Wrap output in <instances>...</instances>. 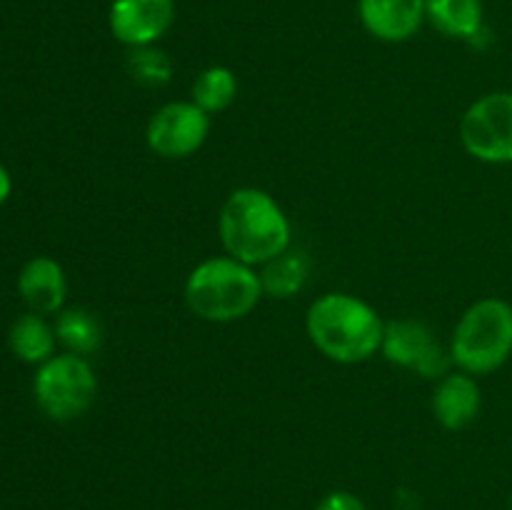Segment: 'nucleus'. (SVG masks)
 Wrapping results in <instances>:
<instances>
[{"label":"nucleus","instance_id":"nucleus-10","mask_svg":"<svg viewBox=\"0 0 512 510\" xmlns=\"http://www.w3.org/2000/svg\"><path fill=\"white\" fill-rule=\"evenodd\" d=\"M435 420L445 430H463L480 415L483 408V393H480L478 378L465 370L453 368L448 375L435 380L433 398H430Z\"/></svg>","mask_w":512,"mask_h":510},{"label":"nucleus","instance_id":"nucleus-8","mask_svg":"<svg viewBox=\"0 0 512 510\" xmlns=\"http://www.w3.org/2000/svg\"><path fill=\"white\" fill-rule=\"evenodd\" d=\"M210 135V115L193 100H170L148 120L145 143L158 158L183 160L198 153Z\"/></svg>","mask_w":512,"mask_h":510},{"label":"nucleus","instance_id":"nucleus-2","mask_svg":"<svg viewBox=\"0 0 512 510\" xmlns=\"http://www.w3.org/2000/svg\"><path fill=\"white\" fill-rule=\"evenodd\" d=\"M218 233L225 255L260 268L290 248L293 228L278 200L263 188L233 190L218 215Z\"/></svg>","mask_w":512,"mask_h":510},{"label":"nucleus","instance_id":"nucleus-15","mask_svg":"<svg viewBox=\"0 0 512 510\" xmlns=\"http://www.w3.org/2000/svg\"><path fill=\"white\" fill-rule=\"evenodd\" d=\"M258 275L265 295L278 300H290L293 295H298L300 290L305 288V283H308V255H305L303 250L288 248L285 253L275 255L273 260L260 265Z\"/></svg>","mask_w":512,"mask_h":510},{"label":"nucleus","instance_id":"nucleus-18","mask_svg":"<svg viewBox=\"0 0 512 510\" xmlns=\"http://www.w3.org/2000/svg\"><path fill=\"white\" fill-rule=\"evenodd\" d=\"M125 70L133 83L150 90L165 88L173 80V60L158 45L130 48L128 58H125Z\"/></svg>","mask_w":512,"mask_h":510},{"label":"nucleus","instance_id":"nucleus-9","mask_svg":"<svg viewBox=\"0 0 512 510\" xmlns=\"http://www.w3.org/2000/svg\"><path fill=\"white\" fill-rule=\"evenodd\" d=\"M175 20V0H113L108 10L110 33L125 48L158 45Z\"/></svg>","mask_w":512,"mask_h":510},{"label":"nucleus","instance_id":"nucleus-11","mask_svg":"<svg viewBox=\"0 0 512 510\" xmlns=\"http://www.w3.org/2000/svg\"><path fill=\"white\" fill-rule=\"evenodd\" d=\"M363 28L383 43H405L425 23V0H358Z\"/></svg>","mask_w":512,"mask_h":510},{"label":"nucleus","instance_id":"nucleus-16","mask_svg":"<svg viewBox=\"0 0 512 510\" xmlns=\"http://www.w3.org/2000/svg\"><path fill=\"white\" fill-rule=\"evenodd\" d=\"M55 338L63 345L65 353L93 355L103 343V325L90 310L85 308H63L53 323Z\"/></svg>","mask_w":512,"mask_h":510},{"label":"nucleus","instance_id":"nucleus-6","mask_svg":"<svg viewBox=\"0 0 512 510\" xmlns=\"http://www.w3.org/2000/svg\"><path fill=\"white\" fill-rule=\"evenodd\" d=\"M460 143L470 158L488 165L512 163V93L480 95L460 118Z\"/></svg>","mask_w":512,"mask_h":510},{"label":"nucleus","instance_id":"nucleus-14","mask_svg":"<svg viewBox=\"0 0 512 510\" xmlns=\"http://www.w3.org/2000/svg\"><path fill=\"white\" fill-rule=\"evenodd\" d=\"M8 345L13 355L23 363L40 365L55 355V328L45 320V315L28 310L25 315L13 320L8 330Z\"/></svg>","mask_w":512,"mask_h":510},{"label":"nucleus","instance_id":"nucleus-17","mask_svg":"<svg viewBox=\"0 0 512 510\" xmlns=\"http://www.w3.org/2000/svg\"><path fill=\"white\" fill-rule=\"evenodd\" d=\"M238 98V78L225 65H210L195 78L190 88V100L208 115H218L228 110Z\"/></svg>","mask_w":512,"mask_h":510},{"label":"nucleus","instance_id":"nucleus-20","mask_svg":"<svg viewBox=\"0 0 512 510\" xmlns=\"http://www.w3.org/2000/svg\"><path fill=\"white\" fill-rule=\"evenodd\" d=\"M10 193H13V178H10L8 168H5V165L0 163V208H3V205L8 203Z\"/></svg>","mask_w":512,"mask_h":510},{"label":"nucleus","instance_id":"nucleus-5","mask_svg":"<svg viewBox=\"0 0 512 510\" xmlns=\"http://www.w3.org/2000/svg\"><path fill=\"white\" fill-rule=\"evenodd\" d=\"M33 398L50 420L70 423L93 408L98 398V375L83 355H53L35 370Z\"/></svg>","mask_w":512,"mask_h":510},{"label":"nucleus","instance_id":"nucleus-21","mask_svg":"<svg viewBox=\"0 0 512 510\" xmlns=\"http://www.w3.org/2000/svg\"><path fill=\"white\" fill-rule=\"evenodd\" d=\"M508 510H512V493H510V500H508Z\"/></svg>","mask_w":512,"mask_h":510},{"label":"nucleus","instance_id":"nucleus-1","mask_svg":"<svg viewBox=\"0 0 512 510\" xmlns=\"http://www.w3.org/2000/svg\"><path fill=\"white\" fill-rule=\"evenodd\" d=\"M305 333L318 353L340 365H358L380 353L385 320L353 293H323L305 313Z\"/></svg>","mask_w":512,"mask_h":510},{"label":"nucleus","instance_id":"nucleus-4","mask_svg":"<svg viewBox=\"0 0 512 510\" xmlns=\"http://www.w3.org/2000/svg\"><path fill=\"white\" fill-rule=\"evenodd\" d=\"M450 355L458 370L490 375L512 355V305L503 298H480L460 315L450 338Z\"/></svg>","mask_w":512,"mask_h":510},{"label":"nucleus","instance_id":"nucleus-13","mask_svg":"<svg viewBox=\"0 0 512 510\" xmlns=\"http://www.w3.org/2000/svg\"><path fill=\"white\" fill-rule=\"evenodd\" d=\"M425 23L445 38L470 43L485 28L483 0H425Z\"/></svg>","mask_w":512,"mask_h":510},{"label":"nucleus","instance_id":"nucleus-7","mask_svg":"<svg viewBox=\"0 0 512 510\" xmlns=\"http://www.w3.org/2000/svg\"><path fill=\"white\" fill-rule=\"evenodd\" d=\"M380 353L388 363L410 370L425 380H440L455 368L450 345L440 343L430 325L415 318L385 320Z\"/></svg>","mask_w":512,"mask_h":510},{"label":"nucleus","instance_id":"nucleus-3","mask_svg":"<svg viewBox=\"0 0 512 510\" xmlns=\"http://www.w3.org/2000/svg\"><path fill=\"white\" fill-rule=\"evenodd\" d=\"M183 295L190 313L223 325L248 318L265 293L253 265L240 263L230 255H215L190 270Z\"/></svg>","mask_w":512,"mask_h":510},{"label":"nucleus","instance_id":"nucleus-12","mask_svg":"<svg viewBox=\"0 0 512 510\" xmlns=\"http://www.w3.org/2000/svg\"><path fill=\"white\" fill-rule=\"evenodd\" d=\"M18 293L28 310L40 315H58L68 298V278L63 265L50 255H35L20 268Z\"/></svg>","mask_w":512,"mask_h":510},{"label":"nucleus","instance_id":"nucleus-19","mask_svg":"<svg viewBox=\"0 0 512 510\" xmlns=\"http://www.w3.org/2000/svg\"><path fill=\"white\" fill-rule=\"evenodd\" d=\"M315 510H368V505H365L355 493H348V490H333V493H328L320 500Z\"/></svg>","mask_w":512,"mask_h":510}]
</instances>
